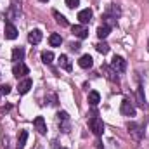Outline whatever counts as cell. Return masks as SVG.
<instances>
[{
    "label": "cell",
    "mask_w": 149,
    "mask_h": 149,
    "mask_svg": "<svg viewBox=\"0 0 149 149\" xmlns=\"http://www.w3.org/2000/svg\"><path fill=\"white\" fill-rule=\"evenodd\" d=\"M78 64H80V68H83V70H90V68L94 66V59H92V56L85 54V56H81V57H80Z\"/></svg>",
    "instance_id": "11"
},
{
    "label": "cell",
    "mask_w": 149,
    "mask_h": 149,
    "mask_svg": "<svg viewBox=\"0 0 149 149\" xmlns=\"http://www.w3.org/2000/svg\"><path fill=\"white\" fill-rule=\"evenodd\" d=\"M95 49H97V52H99V54H102V56L109 52V45H108L106 42H99V43L95 45Z\"/></svg>",
    "instance_id": "23"
},
{
    "label": "cell",
    "mask_w": 149,
    "mask_h": 149,
    "mask_svg": "<svg viewBox=\"0 0 149 149\" xmlns=\"http://www.w3.org/2000/svg\"><path fill=\"white\" fill-rule=\"evenodd\" d=\"M42 63L43 64H52L54 63V54L50 50H43L42 52Z\"/></svg>",
    "instance_id": "21"
},
{
    "label": "cell",
    "mask_w": 149,
    "mask_h": 149,
    "mask_svg": "<svg viewBox=\"0 0 149 149\" xmlns=\"http://www.w3.org/2000/svg\"><path fill=\"white\" fill-rule=\"evenodd\" d=\"M52 16L56 17V23L57 24H61V26H68V19L61 14V12H57V10H52Z\"/></svg>",
    "instance_id": "20"
},
{
    "label": "cell",
    "mask_w": 149,
    "mask_h": 149,
    "mask_svg": "<svg viewBox=\"0 0 149 149\" xmlns=\"http://www.w3.org/2000/svg\"><path fill=\"white\" fill-rule=\"evenodd\" d=\"M10 94V87L5 83V85H0V95H9Z\"/></svg>",
    "instance_id": "24"
},
{
    "label": "cell",
    "mask_w": 149,
    "mask_h": 149,
    "mask_svg": "<svg viewBox=\"0 0 149 149\" xmlns=\"http://www.w3.org/2000/svg\"><path fill=\"white\" fill-rule=\"evenodd\" d=\"M127 128H128L130 135H132L135 141H141V139L144 137V130H142V127H141L139 123H134V121H130V123L127 125Z\"/></svg>",
    "instance_id": "3"
},
{
    "label": "cell",
    "mask_w": 149,
    "mask_h": 149,
    "mask_svg": "<svg viewBox=\"0 0 149 149\" xmlns=\"http://www.w3.org/2000/svg\"><path fill=\"white\" fill-rule=\"evenodd\" d=\"M61 149H66V148H61Z\"/></svg>",
    "instance_id": "31"
},
{
    "label": "cell",
    "mask_w": 149,
    "mask_h": 149,
    "mask_svg": "<svg viewBox=\"0 0 149 149\" xmlns=\"http://www.w3.org/2000/svg\"><path fill=\"white\" fill-rule=\"evenodd\" d=\"M111 68L116 73H123V71L127 70V61H125L121 56H114L111 59Z\"/></svg>",
    "instance_id": "4"
},
{
    "label": "cell",
    "mask_w": 149,
    "mask_h": 149,
    "mask_svg": "<svg viewBox=\"0 0 149 149\" xmlns=\"http://www.w3.org/2000/svg\"><path fill=\"white\" fill-rule=\"evenodd\" d=\"M71 31H73L74 37H78L80 40H83V38L88 37V30H87L85 24H74L73 28H71Z\"/></svg>",
    "instance_id": "7"
},
{
    "label": "cell",
    "mask_w": 149,
    "mask_h": 149,
    "mask_svg": "<svg viewBox=\"0 0 149 149\" xmlns=\"http://www.w3.org/2000/svg\"><path fill=\"white\" fill-rule=\"evenodd\" d=\"M88 128H90L92 134L97 135V137H101V135L104 134V123H102V120H101L99 116H92V118L88 120Z\"/></svg>",
    "instance_id": "1"
},
{
    "label": "cell",
    "mask_w": 149,
    "mask_h": 149,
    "mask_svg": "<svg viewBox=\"0 0 149 149\" xmlns=\"http://www.w3.org/2000/svg\"><path fill=\"white\" fill-rule=\"evenodd\" d=\"M102 73L106 74L108 80H111V81H118V74H116V71L113 70L109 64H102Z\"/></svg>",
    "instance_id": "13"
},
{
    "label": "cell",
    "mask_w": 149,
    "mask_h": 149,
    "mask_svg": "<svg viewBox=\"0 0 149 149\" xmlns=\"http://www.w3.org/2000/svg\"><path fill=\"white\" fill-rule=\"evenodd\" d=\"M33 125H35V128L38 130V134H42V135L47 134V125H45V120H43L42 116H37V118H35Z\"/></svg>",
    "instance_id": "12"
},
{
    "label": "cell",
    "mask_w": 149,
    "mask_h": 149,
    "mask_svg": "<svg viewBox=\"0 0 149 149\" xmlns=\"http://www.w3.org/2000/svg\"><path fill=\"white\" fill-rule=\"evenodd\" d=\"M59 66H61L63 70H66V71H71V68H73L66 54H63V56H59Z\"/></svg>",
    "instance_id": "18"
},
{
    "label": "cell",
    "mask_w": 149,
    "mask_h": 149,
    "mask_svg": "<svg viewBox=\"0 0 149 149\" xmlns=\"http://www.w3.org/2000/svg\"><path fill=\"white\" fill-rule=\"evenodd\" d=\"M49 43H50L52 47H59V45L63 43V38H61L59 33H52V35L49 37Z\"/></svg>",
    "instance_id": "22"
},
{
    "label": "cell",
    "mask_w": 149,
    "mask_h": 149,
    "mask_svg": "<svg viewBox=\"0 0 149 149\" xmlns=\"http://www.w3.org/2000/svg\"><path fill=\"white\" fill-rule=\"evenodd\" d=\"M40 2H49V0H40Z\"/></svg>",
    "instance_id": "28"
},
{
    "label": "cell",
    "mask_w": 149,
    "mask_h": 149,
    "mask_svg": "<svg viewBox=\"0 0 149 149\" xmlns=\"http://www.w3.org/2000/svg\"><path fill=\"white\" fill-rule=\"evenodd\" d=\"M99 149H102V148H101V146H99Z\"/></svg>",
    "instance_id": "30"
},
{
    "label": "cell",
    "mask_w": 149,
    "mask_h": 149,
    "mask_svg": "<svg viewBox=\"0 0 149 149\" xmlns=\"http://www.w3.org/2000/svg\"><path fill=\"white\" fill-rule=\"evenodd\" d=\"M42 31L40 30H31L30 33H28V42L30 43H33V45H37V43H40L42 42Z\"/></svg>",
    "instance_id": "14"
},
{
    "label": "cell",
    "mask_w": 149,
    "mask_h": 149,
    "mask_svg": "<svg viewBox=\"0 0 149 149\" xmlns=\"http://www.w3.org/2000/svg\"><path fill=\"white\" fill-rule=\"evenodd\" d=\"M57 123H59V128L63 130V132H70V128H71V125H70V114L66 111H59L57 113Z\"/></svg>",
    "instance_id": "2"
},
{
    "label": "cell",
    "mask_w": 149,
    "mask_h": 149,
    "mask_svg": "<svg viewBox=\"0 0 149 149\" xmlns=\"http://www.w3.org/2000/svg\"><path fill=\"white\" fill-rule=\"evenodd\" d=\"M148 50H149V43H148Z\"/></svg>",
    "instance_id": "29"
},
{
    "label": "cell",
    "mask_w": 149,
    "mask_h": 149,
    "mask_svg": "<svg viewBox=\"0 0 149 149\" xmlns=\"http://www.w3.org/2000/svg\"><path fill=\"white\" fill-rule=\"evenodd\" d=\"M30 73V70H28V66L21 61V63H14V66H12V74L16 76V78H23V76H26V74Z\"/></svg>",
    "instance_id": "5"
},
{
    "label": "cell",
    "mask_w": 149,
    "mask_h": 149,
    "mask_svg": "<svg viewBox=\"0 0 149 149\" xmlns=\"http://www.w3.org/2000/svg\"><path fill=\"white\" fill-rule=\"evenodd\" d=\"M120 113L123 116H135V108H134V104L128 99H123L121 101V106H120Z\"/></svg>",
    "instance_id": "6"
},
{
    "label": "cell",
    "mask_w": 149,
    "mask_h": 149,
    "mask_svg": "<svg viewBox=\"0 0 149 149\" xmlns=\"http://www.w3.org/2000/svg\"><path fill=\"white\" fill-rule=\"evenodd\" d=\"M26 141H28V132H26V130H21L19 135H17V144H16V148L17 149H24Z\"/></svg>",
    "instance_id": "16"
},
{
    "label": "cell",
    "mask_w": 149,
    "mask_h": 149,
    "mask_svg": "<svg viewBox=\"0 0 149 149\" xmlns=\"http://www.w3.org/2000/svg\"><path fill=\"white\" fill-rule=\"evenodd\" d=\"M9 109H10V106H9V104H7V106H3V108H2V109H0V111H2V113H5V111H9Z\"/></svg>",
    "instance_id": "27"
},
{
    "label": "cell",
    "mask_w": 149,
    "mask_h": 149,
    "mask_svg": "<svg viewBox=\"0 0 149 149\" xmlns=\"http://www.w3.org/2000/svg\"><path fill=\"white\" fill-rule=\"evenodd\" d=\"M80 47H81L80 43H71V50H73V52H78V50H80Z\"/></svg>",
    "instance_id": "26"
},
{
    "label": "cell",
    "mask_w": 149,
    "mask_h": 149,
    "mask_svg": "<svg viewBox=\"0 0 149 149\" xmlns=\"http://www.w3.org/2000/svg\"><path fill=\"white\" fill-rule=\"evenodd\" d=\"M66 2V5L70 7V9H76L78 5H80V0H64Z\"/></svg>",
    "instance_id": "25"
},
{
    "label": "cell",
    "mask_w": 149,
    "mask_h": 149,
    "mask_svg": "<svg viewBox=\"0 0 149 149\" xmlns=\"http://www.w3.org/2000/svg\"><path fill=\"white\" fill-rule=\"evenodd\" d=\"M24 54H26V52H24L23 47H14V49H12V61H14V63H21V61L24 59Z\"/></svg>",
    "instance_id": "15"
},
{
    "label": "cell",
    "mask_w": 149,
    "mask_h": 149,
    "mask_svg": "<svg viewBox=\"0 0 149 149\" xmlns=\"http://www.w3.org/2000/svg\"><path fill=\"white\" fill-rule=\"evenodd\" d=\"M3 33H5V38H9V40H14V38H17V30H16V26H14L10 21H9V23H5Z\"/></svg>",
    "instance_id": "10"
},
{
    "label": "cell",
    "mask_w": 149,
    "mask_h": 149,
    "mask_svg": "<svg viewBox=\"0 0 149 149\" xmlns=\"http://www.w3.org/2000/svg\"><path fill=\"white\" fill-rule=\"evenodd\" d=\"M109 33H111V28H109L108 24H102V26H99V28H97V37L101 38V40H104Z\"/></svg>",
    "instance_id": "19"
},
{
    "label": "cell",
    "mask_w": 149,
    "mask_h": 149,
    "mask_svg": "<svg viewBox=\"0 0 149 149\" xmlns=\"http://www.w3.org/2000/svg\"><path fill=\"white\" fill-rule=\"evenodd\" d=\"M99 102H101V94H99L97 90L88 92V104H90V106H97Z\"/></svg>",
    "instance_id": "17"
},
{
    "label": "cell",
    "mask_w": 149,
    "mask_h": 149,
    "mask_svg": "<svg viewBox=\"0 0 149 149\" xmlns=\"http://www.w3.org/2000/svg\"><path fill=\"white\" fill-rule=\"evenodd\" d=\"M31 85H33L31 78H24V80H21V81H19V85H17V92H19V95L28 94V92H30V88H31Z\"/></svg>",
    "instance_id": "8"
},
{
    "label": "cell",
    "mask_w": 149,
    "mask_h": 149,
    "mask_svg": "<svg viewBox=\"0 0 149 149\" xmlns=\"http://www.w3.org/2000/svg\"><path fill=\"white\" fill-rule=\"evenodd\" d=\"M78 21H80V24H88V23L92 21V10H90V9L80 10V12H78Z\"/></svg>",
    "instance_id": "9"
}]
</instances>
